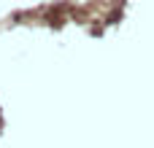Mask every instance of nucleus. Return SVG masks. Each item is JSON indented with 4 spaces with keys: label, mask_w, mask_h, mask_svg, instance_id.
I'll list each match as a JSON object with an SVG mask.
<instances>
[]
</instances>
